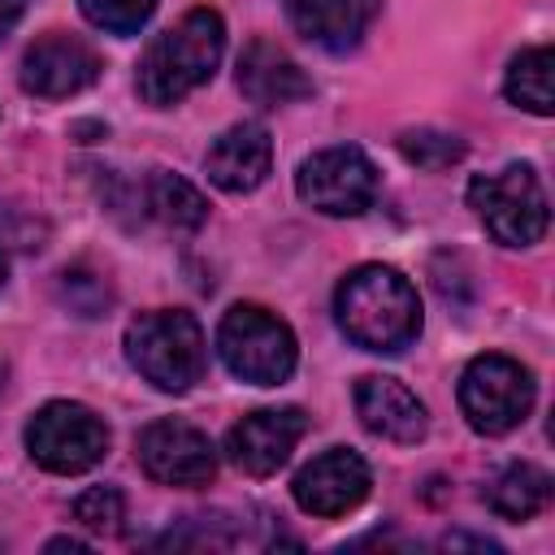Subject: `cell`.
Listing matches in <instances>:
<instances>
[{
  "instance_id": "28",
  "label": "cell",
  "mask_w": 555,
  "mask_h": 555,
  "mask_svg": "<svg viewBox=\"0 0 555 555\" xmlns=\"http://www.w3.org/2000/svg\"><path fill=\"white\" fill-rule=\"evenodd\" d=\"M48 551H87V542H78V538H52Z\"/></svg>"
},
{
  "instance_id": "26",
  "label": "cell",
  "mask_w": 555,
  "mask_h": 555,
  "mask_svg": "<svg viewBox=\"0 0 555 555\" xmlns=\"http://www.w3.org/2000/svg\"><path fill=\"white\" fill-rule=\"evenodd\" d=\"M22 13H26V0H0V39L22 22Z\"/></svg>"
},
{
  "instance_id": "1",
  "label": "cell",
  "mask_w": 555,
  "mask_h": 555,
  "mask_svg": "<svg viewBox=\"0 0 555 555\" xmlns=\"http://www.w3.org/2000/svg\"><path fill=\"white\" fill-rule=\"evenodd\" d=\"M334 317L356 347L395 356L412 347L421 334V295L399 269L360 264L338 282Z\"/></svg>"
},
{
  "instance_id": "29",
  "label": "cell",
  "mask_w": 555,
  "mask_h": 555,
  "mask_svg": "<svg viewBox=\"0 0 555 555\" xmlns=\"http://www.w3.org/2000/svg\"><path fill=\"white\" fill-rule=\"evenodd\" d=\"M4 282H9V260H4V251H0V291H4Z\"/></svg>"
},
{
  "instance_id": "15",
  "label": "cell",
  "mask_w": 555,
  "mask_h": 555,
  "mask_svg": "<svg viewBox=\"0 0 555 555\" xmlns=\"http://www.w3.org/2000/svg\"><path fill=\"white\" fill-rule=\"evenodd\" d=\"M286 22L325 52H351L382 13V0H282Z\"/></svg>"
},
{
  "instance_id": "13",
  "label": "cell",
  "mask_w": 555,
  "mask_h": 555,
  "mask_svg": "<svg viewBox=\"0 0 555 555\" xmlns=\"http://www.w3.org/2000/svg\"><path fill=\"white\" fill-rule=\"evenodd\" d=\"M356 416L369 434L386 438V442H399V447H412L425 438L429 429V416H425V403L399 382V377H386V373H364L356 382Z\"/></svg>"
},
{
  "instance_id": "22",
  "label": "cell",
  "mask_w": 555,
  "mask_h": 555,
  "mask_svg": "<svg viewBox=\"0 0 555 555\" xmlns=\"http://www.w3.org/2000/svg\"><path fill=\"white\" fill-rule=\"evenodd\" d=\"M82 17L95 26V30H108V35H139L156 9V0H78Z\"/></svg>"
},
{
  "instance_id": "30",
  "label": "cell",
  "mask_w": 555,
  "mask_h": 555,
  "mask_svg": "<svg viewBox=\"0 0 555 555\" xmlns=\"http://www.w3.org/2000/svg\"><path fill=\"white\" fill-rule=\"evenodd\" d=\"M0 390H4V364H0Z\"/></svg>"
},
{
  "instance_id": "8",
  "label": "cell",
  "mask_w": 555,
  "mask_h": 555,
  "mask_svg": "<svg viewBox=\"0 0 555 555\" xmlns=\"http://www.w3.org/2000/svg\"><path fill=\"white\" fill-rule=\"evenodd\" d=\"M377 186H382L377 165L351 143L312 152L295 173L299 199L325 217H360L364 208H373Z\"/></svg>"
},
{
  "instance_id": "27",
  "label": "cell",
  "mask_w": 555,
  "mask_h": 555,
  "mask_svg": "<svg viewBox=\"0 0 555 555\" xmlns=\"http://www.w3.org/2000/svg\"><path fill=\"white\" fill-rule=\"evenodd\" d=\"M442 546L451 551V546H473V551H499V542H490V538H468V533H447L442 538Z\"/></svg>"
},
{
  "instance_id": "21",
  "label": "cell",
  "mask_w": 555,
  "mask_h": 555,
  "mask_svg": "<svg viewBox=\"0 0 555 555\" xmlns=\"http://www.w3.org/2000/svg\"><path fill=\"white\" fill-rule=\"evenodd\" d=\"M74 520L87 529V533H100V538H113L121 533V520H126V499L117 486H87L78 499H74Z\"/></svg>"
},
{
  "instance_id": "14",
  "label": "cell",
  "mask_w": 555,
  "mask_h": 555,
  "mask_svg": "<svg viewBox=\"0 0 555 555\" xmlns=\"http://www.w3.org/2000/svg\"><path fill=\"white\" fill-rule=\"evenodd\" d=\"M269 169H273V139L260 121H238V126L221 130L204 156L208 182L230 195L256 191L269 178Z\"/></svg>"
},
{
  "instance_id": "10",
  "label": "cell",
  "mask_w": 555,
  "mask_h": 555,
  "mask_svg": "<svg viewBox=\"0 0 555 555\" xmlns=\"http://www.w3.org/2000/svg\"><path fill=\"white\" fill-rule=\"evenodd\" d=\"M100 52L78 35H43L22 56V87L39 100H69L100 78Z\"/></svg>"
},
{
  "instance_id": "20",
  "label": "cell",
  "mask_w": 555,
  "mask_h": 555,
  "mask_svg": "<svg viewBox=\"0 0 555 555\" xmlns=\"http://www.w3.org/2000/svg\"><path fill=\"white\" fill-rule=\"evenodd\" d=\"M399 156L416 169H451L455 160H464V139L451 134V130H434V126H416V130H403L399 134Z\"/></svg>"
},
{
  "instance_id": "9",
  "label": "cell",
  "mask_w": 555,
  "mask_h": 555,
  "mask_svg": "<svg viewBox=\"0 0 555 555\" xmlns=\"http://www.w3.org/2000/svg\"><path fill=\"white\" fill-rule=\"evenodd\" d=\"M143 473L160 486H208L217 477V451L208 442L204 429L186 425V421H152L143 434H139V447H134Z\"/></svg>"
},
{
  "instance_id": "24",
  "label": "cell",
  "mask_w": 555,
  "mask_h": 555,
  "mask_svg": "<svg viewBox=\"0 0 555 555\" xmlns=\"http://www.w3.org/2000/svg\"><path fill=\"white\" fill-rule=\"evenodd\" d=\"M230 542H234V529L225 525V516H186L178 529L156 538V546H173V551H182V546L204 551V546H230Z\"/></svg>"
},
{
  "instance_id": "23",
  "label": "cell",
  "mask_w": 555,
  "mask_h": 555,
  "mask_svg": "<svg viewBox=\"0 0 555 555\" xmlns=\"http://www.w3.org/2000/svg\"><path fill=\"white\" fill-rule=\"evenodd\" d=\"M56 295H61V304L69 308V312H78V317H100V312H108V304H113V291H108V282L100 278V273H91V269H65L61 278H56Z\"/></svg>"
},
{
  "instance_id": "3",
  "label": "cell",
  "mask_w": 555,
  "mask_h": 555,
  "mask_svg": "<svg viewBox=\"0 0 555 555\" xmlns=\"http://www.w3.org/2000/svg\"><path fill=\"white\" fill-rule=\"evenodd\" d=\"M126 360L143 382L165 395H182L204 377V330L182 308H152L126 325Z\"/></svg>"
},
{
  "instance_id": "6",
  "label": "cell",
  "mask_w": 555,
  "mask_h": 555,
  "mask_svg": "<svg viewBox=\"0 0 555 555\" xmlns=\"http://www.w3.org/2000/svg\"><path fill=\"white\" fill-rule=\"evenodd\" d=\"M533 408V373L499 351H486L477 360H468V369L460 373V412L468 421V429L499 438L512 434Z\"/></svg>"
},
{
  "instance_id": "16",
  "label": "cell",
  "mask_w": 555,
  "mask_h": 555,
  "mask_svg": "<svg viewBox=\"0 0 555 555\" xmlns=\"http://www.w3.org/2000/svg\"><path fill=\"white\" fill-rule=\"evenodd\" d=\"M238 91L260 108H282V104L308 100L312 95V78L273 39H251L243 48V56H238Z\"/></svg>"
},
{
  "instance_id": "12",
  "label": "cell",
  "mask_w": 555,
  "mask_h": 555,
  "mask_svg": "<svg viewBox=\"0 0 555 555\" xmlns=\"http://www.w3.org/2000/svg\"><path fill=\"white\" fill-rule=\"evenodd\" d=\"M304 434H308V416L299 408H260V412H247L238 425H230L225 455L247 477H269L291 460Z\"/></svg>"
},
{
  "instance_id": "18",
  "label": "cell",
  "mask_w": 555,
  "mask_h": 555,
  "mask_svg": "<svg viewBox=\"0 0 555 555\" xmlns=\"http://www.w3.org/2000/svg\"><path fill=\"white\" fill-rule=\"evenodd\" d=\"M486 503L503 520H529V516H538L551 503V477H546V468L525 464V460L520 464H507V468H499L490 477Z\"/></svg>"
},
{
  "instance_id": "5",
  "label": "cell",
  "mask_w": 555,
  "mask_h": 555,
  "mask_svg": "<svg viewBox=\"0 0 555 555\" xmlns=\"http://www.w3.org/2000/svg\"><path fill=\"white\" fill-rule=\"evenodd\" d=\"M468 208L481 217L490 238L503 247H533L551 225L542 178L533 173V165H520V160L503 165L499 173L473 178L468 182Z\"/></svg>"
},
{
  "instance_id": "4",
  "label": "cell",
  "mask_w": 555,
  "mask_h": 555,
  "mask_svg": "<svg viewBox=\"0 0 555 555\" xmlns=\"http://www.w3.org/2000/svg\"><path fill=\"white\" fill-rule=\"evenodd\" d=\"M221 364L251 386H282L299 364V343L282 317L260 304H234L217 325Z\"/></svg>"
},
{
  "instance_id": "11",
  "label": "cell",
  "mask_w": 555,
  "mask_h": 555,
  "mask_svg": "<svg viewBox=\"0 0 555 555\" xmlns=\"http://www.w3.org/2000/svg\"><path fill=\"white\" fill-rule=\"evenodd\" d=\"M369 464L351 447H330L295 473L291 494L308 516H347L369 499Z\"/></svg>"
},
{
  "instance_id": "17",
  "label": "cell",
  "mask_w": 555,
  "mask_h": 555,
  "mask_svg": "<svg viewBox=\"0 0 555 555\" xmlns=\"http://www.w3.org/2000/svg\"><path fill=\"white\" fill-rule=\"evenodd\" d=\"M139 199H143L147 217H156L165 230L191 234V230H199L208 221V199L186 178H178L169 169H152L143 178V186H139Z\"/></svg>"
},
{
  "instance_id": "2",
  "label": "cell",
  "mask_w": 555,
  "mask_h": 555,
  "mask_svg": "<svg viewBox=\"0 0 555 555\" xmlns=\"http://www.w3.org/2000/svg\"><path fill=\"white\" fill-rule=\"evenodd\" d=\"M225 52V22L217 9H191L178 26L160 30L139 61V95L152 108H173L204 87Z\"/></svg>"
},
{
  "instance_id": "25",
  "label": "cell",
  "mask_w": 555,
  "mask_h": 555,
  "mask_svg": "<svg viewBox=\"0 0 555 555\" xmlns=\"http://www.w3.org/2000/svg\"><path fill=\"white\" fill-rule=\"evenodd\" d=\"M0 247H43V221L30 217V212H13V208H0Z\"/></svg>"
},
{
  "instance_id": "7",
  "label": "cell",
  "mask_w": 555,
  "mask_h": 555,
  "mask_svg": "<svg viewBox=\"0 0 555 555\" xmlns=\"http://www.w3.org/2000/svg\"><path fill=\"white\" fill-rule=\"evenodd\" d=\"M26 451L39 468L56 477H74L108 455V425L87 403L52 399L26 421Z\"/></svg>"
},
{
  "instance_id": "19",
  "label": "cell",
  "mask_w": 555,
  "mask_h": 555,
  "mask_svg": "<svg viewBox=\"0 0 555 555\" xmlns=\"http://www.w3.org/2000/svg\"><path fill=\"white\" fill-rule=\"evenodd\" d=\"M503 91L516 108H525L533 117H551L555 113V52H551V43L516 52L507 65Z\"/></svg>"
}]
</instances>
